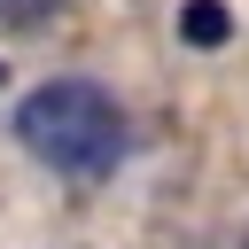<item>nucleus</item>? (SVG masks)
Returning a JSON list of instances; mask_svg holds the SVG:
<instances>
[{"instance_id":"f257e3e1","label":"nucleus","mask_w":249,"mask_h":249,"mask_svg":"<svg viewBox=\"0 0 249 249\" xmlns=\"http://www.w3.org/2000/svg\"><path fill=\"white\" fill-rule=\"evenodd\" d=\"M16 140L62 179H101L124 156V109L93 78H47L39 93L16 101Z\"/></svg>"},{"instance_id":"f03ea898","label":"nucleus","mask_w":249,"mask_h":249,"mask_svg":"<svg viewBox=\"0 0 249 249\" xmlns=\"http://www.w3.org/2000/svg\"><path fill=\"white\" fill-rule=\"evenodd\" d=\"M179 39H187V47H226V39H233L226 0H187V8H179Z\"/></svg>"},{"instance_id":"7ed1b4c3","label":"nucleus","mask_w":249,"mask_h":249,"mask_svg":"<svg viewBox=\"0 0 249 249\" xmlns=\"http://www.w3.org/2000/svg\"><path fill=\"white\" fill-rule=\"evenodd\" d=\"M62 0H0V31H39Z\"/></svg>"},{"instance_id":"20e7f679","label":"nucleus","mask_w":249,"mask_h":249,"mask_svg":"<svg viewBox=\"0 0 249 249\" xmlns=\"http://www.w3.org/2000/svg\"><path fill=\"white\" fill-rule=\"evenodd\" d=\"M0 86H8V62H0Z\"/></svg>"},{"instance_id":"39448f33","label":"nucleus","mask_w":249,"mask_h":249,"mask_svg":"<svg viewBox=\"0 0 249 249\" xmlns=\"http://www.w3.org/2000/svg\"><path fill=\"white\" fill-rule=\"evenodd\" d=\"M241 249H249V241H241Z\"/></svg>"}]
</instances>
